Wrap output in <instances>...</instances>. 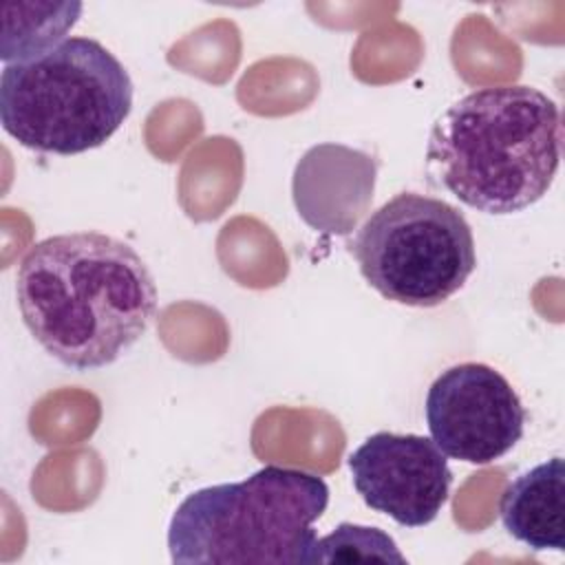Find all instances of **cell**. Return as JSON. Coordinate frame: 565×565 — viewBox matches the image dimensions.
Returning <instances> with one entry per match:
<instances>
[{
	"label": "cell",
	"mask_w": 565,
	"mask_h": 565,
	"mask_svg": "<svg viewBox=\"0 0 565 565\" xmlns=\"http://www.w3.org/2000/svg\"><path fill=\"white\" fill-rule=\"evenodd\" d=\"M18 309L38 344L71 369H102L126 353L157 313L146 260L102 232L38 241L18 265Z\"/></svg>",
	"instance_id": "6da1fadb"
},
{
	"label": "cell",
	"mask_w": 565,
	"mask_h": 565,
	"mask_svg": "<svg viewBox=\"0 0 565 565\" xmlns=\"http://www.w3.org/2000/svg\"><path fill=\"white\" fill-rule=\"evenodd\" d=\"M563 124L554 99L534 86H486L435 121L426 170L463 205L514 214L534 205L561 166Z\"/></svg>",
	"instance_id": "7a4b0ae2"
},
{
	"label": "cell",
	"mask_w": 565,
	"mask_h": 565,
	"mask_svg": "<svg viewBox=\"0 0 565 565\" xmlns=\"http://www.w3.org/2000/svg\"><path fill=\"white\" fill-rule=\"evenodd\" d=\"M329 505L322 477L265 466L243 481L194 490L168 525L172 563H311L313 523Z\"/></svg>",
	"instance_id": "3957f363"
},
{
	"label": "cell",
	"mask_w": 565,
	"mask_h": 565,
	"mask_svg": "<svg viewBox=\"0 0 565 565\" xmlns=\"http://www.w3.org/2000/svg\"><path fill=\"white\" fill-rule=\"evenodd\" d=\"M132 108V79L97 40L73 35L40 57L4 64L0 124L20 146L79 154L106 143Z\"/></svg>",
	"instance_id": "277c9868"
},
{
	"label": "cell",
	"mask_w": 565,
	"mask_h": 565,
	"mask_svg": "<svg viewBox=\"0 0 565 565\" xmlns=\"http://www.w3.org/2000/svg\"><path fill=\"white\" fill-rule=\"evenodd\" d=\"M349 252L377 294L408 307L446 302L477 267L466 216L417 192H402L371 212Z\"/></svg>",
	"instance_id": "5b68a950"
},
{
	"label": "cell",
	"mask_w": 565,
	"mask_h": 565,
	"mask_svg": "<svg viewBox=\"0 0 565 565\" xmlns=\"http://www.w3.org/2000/svg\"><path fill=\"white\" fill-rule=\"evenodd\" d=\"M426 422L430 439L446 457L486 466L508 455L523 437L525 408L499 371L463 362L430 384Z\"/></svg>",
	"instance_id": "8992f818"
},
{
	"label": "cell",
	"mask_w": 565,
	"mask_h": 565,
	"mask_svg": "<svg viewBox=\"0 0 565 565\" xmlns=\"http://www.w3.org/2000/svg\"><path fill=\"white\" fill-rule=\"evenodd\" d=\"M362 501L404 527L437 519L448 501L452 472L446 455L424 435L375 433L347 459Z\"/></svg>",
	"instance_id": "52a82bcc"
},
{
	"label": "cell",
	"mask_w": 565,
	"mask_h": 565,
	"mask_svg": "<svg viewBox=\"0 0 565 565\" xmlns=\"http://www.w3.org/2000/svg\"><path fill=\"white\" fill-rule=\"evenodd\" d=\"M373 157L340 143L305 152L294 172V203L313 230L349 234L373 199Z\"/></svg>",
	"instance_id": "ba28073f"
},
{
	"label": "cell",
	"mask_w": 565,
	"mask_h": 565,
	"mask_svg": "<svg viewBox=\"0 0 565 565\" xmlns=\"http://www.w3.org/2000/svg\"><path fill=\"white\" fill-rule=\"evenodd\" d=\"M505 532L534 552L565 547V466L552 457L508 483L501 497Z\"/></svg>",
	"instance_id": "9c48e42d"
},
{
	"label": "cell",
	"mask_w": 565,
	"mask_h": 565,
	"mask_svg": "<svg viewBox=\"0 0 565 565\" xmlns=\"http://www.w3.org/2000/svg\"><path fill=\"white\" fill-rule=\"evenodd\" d=\"M0 60L4 64L26 62L44 55L66 40L82 15V2H2Z\"/></svg>",
	"instance_id": "30bf717a"
},
{
	"label": "cell",
	"mask_w": 565,
	"mask_h": 565,
	"mask_svg": "<svg viewBox=\"0 0 565 565\" xmlns=\"http://www.w3.org/2000/svg\"><path fill=\"white\" fill-rule=\"evenodd\" d=\"M351 561H382L406 563L395 541L380 527L340 523L333 532L316 539L311 563H351Z\"/></svg>",
	"instance_id": "8fae6325"
}]
</instances>
